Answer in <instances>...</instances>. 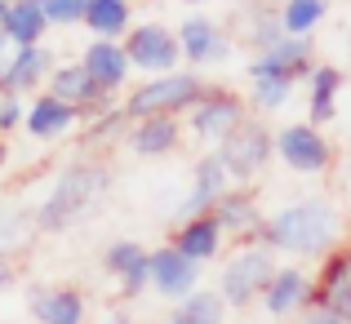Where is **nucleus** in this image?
I'll list each match as a JSON object with an SVG mask.
<instances>
[{"label":"nucleus","instance_id":"obj_12","mask_svg":"<svg viewBox=\"0 0 351 324\" xmlns=\"http://www.w3.org/2000/svg\"><path fill=\"white\" fill-rule=\"evenodd\" d=\"M178 45H182V58H187L191 67L223 62L227 49H232V45H227V36H223V27H218L214 18H205V14H187V18H182Z\"/></svg>","mask_w":351,"mask_h":324},{"label":"nucleus","instance_id":"obj_35","mask_svg":"<svg viewBox=\"0 0 351 324\" xmlns=\"http://www.w3.org/2000/svg\"><path fill=\"white\" fill-rule=\"evenodd\" d=\"M5 49H9V36H5V23H0V58H5Z\"/></svg>","mask_w":351,"mask_h":324},{"label":"nucleus","instance_id":"obj_8","mask_svg":"<svg viewBox=\"0 0 351 324\" xmlns=\"http://www.w3.org/2000/svg\"><path fill=\"white\" fill-rule=\"evenodd\" d=\"M311 36H285L280 45L263 49L254 62H249V80H302L311 76Z\"/></svg>","mask_w":351,"mask_h":324},{"label":"nucleus","instance_id":"obj_27","mask_svg":"<svg viewBox=\"0 0 351 324\" xmlns=\"http://www.w3.org/2000/svg\"><path fill=\"white\" fill-rule=\"evenodd\" d=\"M325 9H329V0H289V5H280L285 36H311L316 23L325 18Z\"/></svg>","mask_w":351,"mask_h":324},{"label":"nucleus","instance_id":"obj_5","mask_svg":"<svg viewBox=\"0 0 351 324\" xmlns=\"http://www.w3.org/2000/svg\"><path fill=\"white\" fill-rule=\"evenodd\" d=\"M276 151V134L263 125V120H240L232 134L218 142V160H223V169L232 173V178H258V173L267 169V160H271Z\"/></svg>","mask_w":351,"mask_h":324},{"label":"nucleus","instance_id":"obj_24","mask_svg":"<svg viewBox=\"0 0 351 324\" xmlns=\"http://www.w3.org/2000/svg\"><path fill=\"white\" fill-rule=\"evenodd\" d=\"M85 27L98 40L129 36V0H85Z\"/></svg>","mask_w":351,"mask_h":324},{"label":"nucleus","instance_id":"obj_37","mask_svg":"<svg viewBox=\"0 0 351 324\" xmlns=\"http://www.w3.org/2000/svg\"><path fill=\"white\" fill-rule=\"evenodd\" d=\"M14 5H45V0H14Z\"/></svg>","mask_w":351,"mask_h":324},{"label":"nucleus","instance_id":"obj_28","mask_svg":"<svg viewBox=\"0 0 351 324\" xmlns=\"http://www.w3.org/2000/svg\"><path fill=\"white\" fill-rule=\"evenodd\" d=\"M32 227H36V218H27V214H9V209H5V214H0V258L14 253V249L27 240V231H32Z\"/></svg>","mask_w":351,"mask_h":324},{"label":"nucleus","instance_id":"obj_42","mask_svg":"<svg viewBox=\"0 0 351 324\" xmlns=\"http://www.w3.org/2000/svg\"><path fill=\"white\" fill-rule=\"evenodd\" d=\"M107 324H125V320H107Z\"/></svg>","mask_w":351,"mask_h":324},{"label":"nucleus","instance_id":"obj_13","mask_svg":"<svg viewBox=\"0 0 351 324\" xmlns=\"http://www.w3.org/2000/svg\"><path fill=\"white\" fill-rule=\"evenodd\" d=\"M103 266L120 280V293H125V298H138L143 289H152V253H147L138 240H116V245H107Z\"/></svg>","mask_w":351,"mask_h":324},{"label":"nucleus","instance_id":"obj_9","mask_svg":"<svg viewBox=\"0 0 351 324\" xmlns=\"http://www.w3.org/2000/svg\"><path fill=\"white\" fill-rule=\"evenodd\" d=\"M53 49L49 45H32V49H14L9 53V62L0 58V98H23L32 94L36 85H45V80L53 76Z\"/></svg>","mask_w":351,"mask_h":324},{"label":"nucleus","instance_id":"obj_36","mask_svg":"<svg viewBox=\"0 0 351 324\" xmlns=\"http://www.w3.org/2000/svg\"><path fill=\"white\" fill-rule=\"evenodd\" d=\"M5 160H9V147H5V142H0V169H5Z\"/></svg>","mask_w":351,"mask_h":324},{"label":"nucleus","instance_id":"obj_40","mask_svg":"<svg viewBox=\"0 0 351 324\" xmlns=\"http://www.w3.org/2000/svg\"><path fill=\"white\" fill-rule=\"evenodd\" d=\"M271 5H289V0H271Z\"/></svg>","mask_w":351,"mask_h":324},{"label":"nucleus","instance_id":"obj_7","mask_svg":"<svg viewBox=\"0 0 351 324\" xmlns=\"http://www.w3.org/2000/svg\"><path fill=\"white\" fill-rule=\"evenodd\" d=\"M276 155L293 173H307V178H316V173H325L334 164V147L316 125H285L276 134Z\"/></svg>","mask_w":351,"mask_h":324},{"label":"nucleus","instance_id":"obj_6","mask_svg":"<svg viewBox=\"0 0 351 324\" xmlns=\"http://www.w3.org/2000/svg\"><path fill=\"white\" fill-rule=\"evenodd\" d=\"M120 45H125V53H129V67H138V71H152V76L178 71V58H182L178 32H169V27H160V23L129 27V36Z\"/></svg>","mask_w":351,"mask_h":324},{"label":"nucleus","instance_id":"obj_22","mask_svg":"<svg viewBox=\"0 0 351 324\" xmlns=\"http://www.w3.org/2000/svg\"><path fill=\"white\" fill-rule=\"evenodd\" d=\"M45 32H49V18H45L40 5H14L9 0L5 14V36L14 49H32V45H45Z\"/></svg>","mask_w":351,"mask_h":324},{"label":"nucleus","instance_id":"obj_19","mask_svg":"<svg viewBox=\"0 0 351 324\" xmlns=\"http://www.w3.org/2000/svg\"><path fill=\"white\" fill-rule=\"evenodd\" d=\"M32 320L36 324H85V293L53 284V289H36L32 293Z\"/></svg>","mask_w":351,"mask_h":324},{"label":"nucleus","instance_id":"obj_21","mask_svg":"<svg viewBox=\"0 0 351 324\" xmlns=\"http://www.w3.org/2000/svg\"><path fill=\"white\" fill-rule=\"evenodd\" d=\"M182 138V125L178 116H147V120H134L129 125V151L134 155H169Z\"/></svg>","mask_w":351,"mask_h":324},{"label":"nucleus","instance_id":"obj_34","mask_svg":"<svg viewBox=\"0 0 351 324\" xmlns=\"http://www.w3.org/2000/svg\"><path fill=\"white\" fill-rule=\"evenodd\" d=\"M5 284H14V262L0 258V289H5Z\"/></svg>","mask_w":351,"mask_h":324},{"label":"nucleus","instance_id":"obj_29","mask_svg":"<svg viewBox=\"0 0 351 324\" xmlns=\"http://www.w3.org/2000/svg\"><path fill=\"white\" fill-rule=\"evenodd\" d=\"M289 80H254V107L258 111H276L289 103Z\"/></svg>","mask_w":351,"mask_h":324},{"label":"nucleus","instance_id":"obj_23","mask_svg":"<svg viewBox=\"0 0 351 324\" xmlns=\"http://www.w3.org/2000/svg\"><path fill=\"white\" fill-rule=\"evenodd\" d=\"M307 89H311V120H307V125H325V120H334V98H338V89H343V71H338V67H329V62H320V67L316 71H311V76H307Z\"/></svg>","mask_w":351,"mask_h":324},{"label":"nucleus","instance_id":"obj_1","mask_svg":"<svg viewBox=\"0 0 351 324\" xmlns=\"http://www.w3.org/2000/svg\"><path fill=\"white\" fill-rule=\"evenodd\" d=\"M338 236H343V218L329 200H298V205H285L280 214L267 218L263 245L276 253L307 258V253H329Z\"/></svg>","mask_w":351,"mask_h":324},{"label":"nucleus","instance_id":"obj_25","mask_svg":"<svg viewBox=\"0 0 351 324\" xmlns=\"http://www.w3.org/2000/svg\"><path fill=\"white\" fill-rule=\"evenodd\" d=\"M227 316V302L218 289H196L191 298L178 302V311L169 316V324H223Z\"/></svg>","mask_w":351,"mask_h":324},{"label":"nucleus","instance_id":"obj_16","mask_svg":"<svg viewBox=\"0 0 351 324\" xmlns=\"http://www.w3.org/2000/svg\"><path fill=\"white\" fill-rule=\"evenodd\" d=\"M263 307L271 316H298V311L311 307V275L298 271V266H276L271 284L263 293Z\"/></svg>","mask_w":351,"mask_h":324},{"label":"nucleus","instance_id":"obj_18","mask_svg":"<svg viewBox=\"0 0 351 324\" xmlns=\"http://www.w3.org/2000/svg\"><path fill=\"white\" fill-rule=\"evenodd\" d=\"M223 222L218 214H200V218H187L178 222V231H173L169 245L178 249V253H187L191 262H209V258H218V249H223Z\"/></svg>","mask_w":351,"mask_h":324},{"label":"nucleus","instance_id":"obj_30","mask_svg":"<svg viewBox=\"0 0 351 324\" xmlns=\"http://www.w3.org/2000/svg\"><path fill=\"white\" fill-rule=\"evenodd\" d=\"M45 18L49 27H71V23H85V0H45Z\"/></svg>","mask_w":351,"mask_h":324},{"label":"nucleus","instance_id":"obj_32","mask_svg":"<svg viewBox=\"0 0 351 324\" xmlns=\"http://www.w3.org/2000/svg\"><path fill=\"white\" fill-rule=\"evenodd\" d=\"M23 120H27L23 98H0V134H14Z\"/></svg>","mask_w":351,"mask_h":324},{"label":"nucleus","instance_id":"obj_14","mask_svg":"<svg viewBox=\"0 0 351 324\" xmlns=\"http://www.w3.org/2000/svg\"><path fill=\"white\" fill-rule=\"evenodd\" d=\"M227 182H232V173L223 169V160H218V151H209L205 160L196 164V178H191V191H187V200H182V222L187 218H200V214H214L218 209V200L227 196Z\"/></svg>","mask_w":351,"mask_h":324},{"label":"nucleus","instance_id":"obj_15","mask_svg":"<svg viewBox=\"0 0 351 324\" xmlns=\"http://www.w3.org/2000/svg\"><path fill=\"white\" fill-rule=\"evenodd\" d=\"M80 67H85L89 80H94L98 89H107V94H116V89L129 80V71H134L120 40H89L85 53H80Z\"/></svg>","mask_w":351,"mask_h":324},{"label":"nucleus","instance_id":"obj_41","mask_svg":"<svg viewBox=\"0 0 351 324\" xmlns=\"http://www.w3.org/2000/svg\"><path fill=\"white\" fill-rule=\"evenodd\" d=\"M347 178H351V160H347Z\"/></svg>","mask_w":351,"mask_h":324},{"label":"nucleus","instance_id":"obj_39","mask_svg":"<svg viewBox=\"0 0 351 324\" xmlns=\"http://www.w3.org/2000/svg\"><path fill=\"white\" fill-rule=\"evenodd\" d=\"M182 5H205V0H182Z\"/></svg>","mask_w":351,"mask_h":324},{"label":"nucleus","instance_id":"obj_4","mask_svg":"<svg viewBox=\"0 0 351 324\" xmlns=\"http://www.w3.org/2000/svg\"><path fill=\"white\" fill-rule=\"evenodd\" d=\"M276 275V258L267 245H245L232 262L223 266V280H218V293H223L227 307H254L263 302L267 284Z\"/></svg>","mask_w":351,"mask_h":324},{"label":"nucleus","instance_id":"obj_33","mask_svg":"<svg viewBox=\"0 0 351 324\" xmlns=\"http://www.w3.org/2000/svg\"><path fill=\"white\" fill-rule=\"evenodd\" d=\"M298 324H343V320H338L329 307H316V302H311L307 311H298Z\"/></svg>","mask_w":351,"mask_h":324},{"label":"nucleus","instance_id":"obj_2","mask_svg":"<svg viewBox=\"0 0 351 324\" xmlns=\"http://www.w3.org/2000/svg\"><path fill=\"white\" fill-rule=\"evenodd\" d=\"M107 191V169L103 164H89V160H76L58 173L53 191L45 196V205L36 209V231H67L71 222H80L94 209V200Z\"/></svg>","mask_w":351,"mask_h":324},{"label":"nucleus","instance_id":"obj_3","mask_svg":"<svg viewBox=\"0 0 351 324\" xmlns=\"http://www.w3.org/2000/svg\"><path fill=\"white\" fill-rule=\"evenodd\" d=\"M205 80L196 71H169V76H152L147 85H138L125 98V116L129 125L147 116H191V107L205 98Z\"/></svg>","mask_w":351,"mask_h":324},{"label":"nucleus","instance_id":"obj_38","mask_svg":"<svg viewBox=\"0 0 351 324\" xmlns=\"http://www.w3.org/2000/svg\"><path fill=\"white\" fill-rule=\"evenodd\" d=\"M347 280H351V249H347Z\"/></svg>","mask_w":351,"mask_h":324},{"label":"nucleus","instance_id":"obj_26","mask_svg":"<svg viewBox=\"0 0 351 324\" xmlns=\"http://www.w3.org/2000/svg\"><path fill=\"white\" fill-rule=\"evenodd\" d=\"M285 40V27H280V14H276L271 0H263V5L249 9V45H254L258 53L271 49V45Z\"/></svg>","mask_w":351,"mask_h":324},{"label":"nucleus","instance_id":"obj_31","mask_svg":"<svg viewBox=\"0 0 351 324\" xmlns=\"http://www.w3.org/2000/svg\"><path fill=\"white\" fill-rule=\"evenodd\" d=\"M125 107H116V111H107V116H98V120H89V134H85V142H98V138H112L125 129Z\"/></svg>","mask_w":351,"mask_h":324},{"label":"nucleus","instance_id":"obj_20","mask_svg":"<svg viewBox=\"0 0 351 324\" xmlns=\"http://www.w3.org/2000/svg\"><path fill=\"white\" fill-rule=\"evenodd\" d=\"M76 120H80V111L71 103H62V98H53V94H40L32 107H27L23 129L36 138V142H49V138H62Z\"/></svg>","mask_w":351,"mask_h":324},{"label":"nucleus","instance_id":"obj_11","mask_svg":"<svg viewBox=\"0 0 351 324\" xmlns=\"http://www.w3.org/2000/svg\"><path fill=\"white\" fill-rule=\"evenodd\" d=\"M152 289L169 302H182L200 289V262H191L187 253H178L173 245L152 249Z\"/></svg>","mask_w":351,"mask_h":324},{"label":"nucleus","instance_id":"obj_17","mask_svg":"<svg viewBox=\"0 0 351 324\" xmlns=\"http://www.w3.org/2000/svg\"><path fill=\"white\" fill-rule=\"evenodd\" d=\"M218 222H223V231H232L240 245H263V231H267V218L258 214V200L249 196V191H227L223 200H218Z\"/></svg>","mask_w":351,"mask_h":324},{"label":"nucleus","instance_id":"obj_10","mask_svg":"<svg viewBox=\"0 0 351 324\" xmlns=\"http://www.w3.org/2000/svg\"><path fill=\"white\" fill-rule=\"evenodd\" d=\"M191 129H196L200 138H209V142H223L227 134L245 120V103H240V94H232V89L223 85H209L205 98H200L196 107H191Z\"/></svg>","mask_w":351,"mask_h":324}]
</instances>
